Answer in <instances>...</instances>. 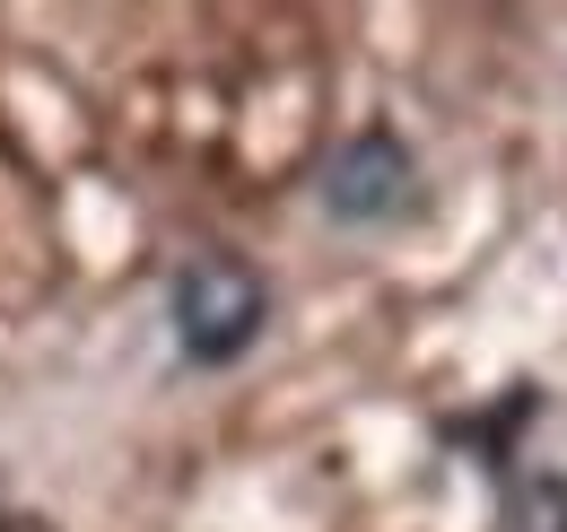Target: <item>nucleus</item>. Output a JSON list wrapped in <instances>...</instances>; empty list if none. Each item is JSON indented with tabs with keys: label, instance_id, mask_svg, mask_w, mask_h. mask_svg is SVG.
I'll return each mask as SVG.
<instances>
[{
	"label": "nucleus",
	"instance_id": "nucleus-1",
	"mask_svg": "<svg viewBox=\"0 0 567 532\" xmlns=\"http://www.w3.org/2000/svg\"><path fill=\"white\" fill-rule=\"evenodd\" d=\"M271 324V288H262V270L245 263V254H184L175 279H166V332L175 349L193 358V367H236L254 340Z\"/></svg>",
	"mask_w": 567,
	"mask_h": 532
},
{
	"label": "nucleus",
	"instance_id": "nucleus-3",
	"mask_svg": "<svg viewBox=\"0 0 567 532\" xmlns=\"http://www.w3.org/2000/svg\"><path fill=\"white\" fill-rule=\"evenodd\" d=\"M506 532H567V480L559 471H533L506 489Z\"/></svg>",
	"mask_w": 567,
	"mask_h": 532
},
{
	"label": "nucleus",
	"instance_id": "nucleus-2",
	"mask_svg": "<svg viewBox=\"0 0 567 532\" xmlns=\"http://www.w3.org/2000/svg\"><path fill=\"white\" fill-rule=\"evenodd\" d=\"M323 209L341 227H393L420 209V157L402 132H350L332 157H323Z\"/></svg>",
	"mask_w": 567,
	"mask_h": 532
}]
</instances>
